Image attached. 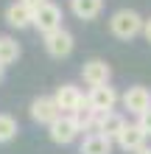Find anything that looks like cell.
<instances>
[{
  "label": "cell",
  "mask_w": 151,
  "mask_h": 154,
  "mask_svg": "<svg viewBox=\"0 0 151 154\" xmlns=\"http://www.w3.org/2000/svg\"><path fill=\"white\" fill-rule=\"evenodd\" d=\"M143 23L146 20L134 8H118V11L109 17V31H112V37L129 42V39H134V37L143 34Z\"/></svg>",
  "instance_id": "cell-1"
},
{
  "label": "cell",
  "mask_w": 151,
  "mask_h": 154,
  "mask_svg": "<svg viewBox=\"0 0 151 154\" xmlns=\"http://www.w3.org/2000/svg\"><path fill=\"white\" fill-rule=\"evenodd\" d=\"M53 101H56V106L62 109V115H76L78 109L87 106V95L76 84H62V87H56V93H53Z\"/></svg>",
  "instance_id": "cell-2"
},
{
  "label": "cell",
  "mask_w": 151,
  "mask_h": 154,
  "mask_svg": "<svg viewBox=\"0 0 151 154\" xmlns=\"http://www.w3.org/2000/svg\"><path fill=\"white\" fill-rule=\"evenodd\" d=\"M42 45H45V51H48V56L53 59H65L73 53L76 48V39H73V34H70L67 28H59V31H50L42 37Z\"/></svg>",
  "instance_id": "cell-3"
},
{
  "label": "cell",
  "mask_w": 151,
  "mask_h": 154,
  "mask_svg": "<svg viewBox=\"0 0 151 154\" xmlns=\"http://www.w3.org/2000/svg\"><path fill=\"white\" fill-rule=\"evenodd\" d=\"M78 134L81 132H78V123H76L73 115H62V118H56V121L48 126V137L56 143V146H67V143H73Z\"/></svg>",
  "instance_id": "cell-4"
},
{
  "label": "cell",
  "mask_w": 151,
  "mask_h": 154,
  "mask_svg": "<svg viewBox=\"0 0 151 154\" xmlns=\"http://www.w3.org/2000/svg\"><path fill=\"white\" fill-rule=\"evenodd\" d=\"M34 28H37L42 37L50 34V31H59L62 28V8L56 3H50V0L45 6H39L37 11H34Z\"/></svg>",
  "instance_id": "cell-5"
},
{
  "label": "cell",
  "mask_w": 151,
  "mask_h": 154,
  "mask_svg": "<svg viewBox=\"0 0 151 154\" xmlns=\"http://www.w3.org/2000/svg\"><path fill=\"white\" fill-rule=\"evenodd\" d=\"M120 104H123V109H129V115L140 118L146 109H151V90L143 84H134L120 95Z\"/></svg>",
  "instance_id": "cell-6"
},
{
  "label": "cell",
  "mask_w": 151,
  "mask_h": 154,
  "mask_svg": "<svg viewBox=\"0 0 151 154\" xmlns=\"http://www.w3.org/2000/svg\"><path fill=\"white\" fill-rule=\"evenodd\" d=\"M120 101L118 90L104 84V87H90V93H87V106H90L92 112H112L115 104Z\"/></svg>",
  "instance_id": "cell-7"
},
{
  "label": "cell",
  "mask_w": 151,
  "mask_h": 154,
  "mask_svg": "<svg viewBox=\"0 0 151 154\" xmlns=\"http://www.w3.org/2000/svg\"><path fill=\"white\" fill-rule=\"evenodd\" d=\"M81 79H84L87 87H104V84H109V79H112L109 62H104V59H90V62H84Z\"/></svg>",
  "instance_id": "cell-8"
},
{
  "label": "cell",
  "mask_w": 151,
  "mask_h": 154,
  "mask_svg": "<svg viewBox=\"0 0 151 154\" xmlns=\"http://www.w3.org/2000/svg\"><path fill=\"white\" fill-rule=\"evenodd\" d=\"M28 112H31V118H34L37 123H45V126H50L56 118H62V109L56 106L53 95H39V98H34L31 106H28Z\"/></svg>",
  "instance_id": "cell-9"
},
{
  "label": "cell",
  "mask_w": 151,
  "mask_h": 154,
  "mask_svg": "<svg viewBox=\"0 0 151 154\" xmlns=\"http://www.w3.org/2000/svg\"><path fill=\"white\" fill-rule=\"evenodd\" d=\"M148 137L143 134V129H140L137 123H126L123 126V132L115 137V143H118V149H123V151H129V154H137L140 149H146L148 143H146Z\"/></svg>",
  "instance_id": "cell-10"
},
{
  "label": "cell",
  "mask_w": 151,
  "mask_h": 154,
  "mask_svg": "<svg viewBox=\"0 0 151 154\" xmlns=\"http://www.w3.org/2000/svg\"><path fill=\"white\" fill-rule=\"evenodd\" d=\"M6 23L11 25V28L23 31V28H31L34 25V11L25 3H20V0H14V3L6 6Z\"/></svg>",
  "instance_id": "cell-11"
},
{
  "label": "cell",
  "mask_w": 151,
  "mask_h": 154,
  "mask_svg": "<svg viewBox=\"0 0 151 154\" xmlns=\"http://www.w3.org/2000/svg\"><path fill=\"white\" fill-rule=\"evenodd\" d=\"M123 126H126V118H123L120 112H98V126H95V132L104 134V137L115 140L118 134L123 132Z\"/></svg>",
  "instance_id": "cell-12"
},
{
  "label": "cell",
  "mask_w": 151,
  "mask_h": 154,
  "mask_svg": "<svg viewBox=\"0 0 151 154\" xmlns=\"http://www.w3.org/2000/svg\"><path fill=\"white\" fill-rule=\"evenodd\" d=\"M112 146H115V140L92 132V134H84L81 146H78V154H112Z\"/></svg>",
  "instance_id": "cell-13"
},
{
  "label": "cell",
  "mask_w": 151,
  "mask_h": 154,
  "mask_svg": "<svg viewBox=\"0 0 151 154\" xmlns=\"http://www.w3.org/2000/svg\"><path fill=\"white\" fill-rule=\"evenodd\" d=\"M70 11L78 20H95L104 11V0H70Z\"/></svg>",
  "instance_id": "cell-14"
},
{
  "label": "cell",
  "mask_w": 151,
  "mask_h": 154,
  "mask_svg": "<svg viewBox=\"0 0 151 154\" xmlns=\"http://www.w3.org/2000/svg\"><path fill=\"white\" fill-rule=\"evenodd\" d=\"M20 53H23V48H20V42L17 39H11V37H0V65H11V62H17L20 59Z\"/></svg>",
  "instance_id": "cell-15"
},
{
  "label": "cell",
  "mask_w": 151,
  "mask_h": 154,
  "mask_svg": "<svg viewBox=\"0 0 151 154\" xmlns=\"http://www.w3.org/2000/svg\"><path fill=\"white\" fill-rule=\"evenodd\" d=\"M20 132V123L17 118H11L8 112H0V143H11Z\"/></svg>",
  "instance_id": "cell-16"
},
{
  "label": "cell",
  "mask_w": 151,
  "mask_h": 154,
  "mask_svg": "<svg viewBox=\"0 0 151 154\" xmlns=\"http://www.w3.org/2000/svg\"><path fill=\"white\" fill-rule=\"evenodd\" d=\"M73 118H76V123H78V132H87V134H92V132H95V126H98V112H92L90 106L78 109Z\"/></svg>",
  "instance_id": "cell-17"
},
{
  "label": "cell",
  "mask_w": 151,
  "mask_h": 154,
  "mask_svg": "<svg viewBox=\"0 0 151 154\" xmlns=\"http://www.w3.org/2000/svg\"><path fill=\"white\" fill-rule=\"evenodd\" d=\"M137 126L143 129V134H146V137H151V109H146L143 115L137 118Z\"/></svg>",
  "instance_id": "cell-18"
},
{
  "label": "cell",
  "mask_w": 151,
  "mask_h": 154,
  "mask_svg": "<svg viewBox=\"0 0 151 154\" xmlns=\"http://www.w3.org/2000/svg\"><path fill=\"white\" fill-rule=\"evenodd\" d=\"M20 3H25V6L31 8V11H37V8H39V6H45L48 0H20Z\"/></svg>",
  "instance_id": "cell-19"
},
{
  "label": "cell",
  "mask_w": 151,
  "mask_h": 154,
  "mask_svg": "<svg viewBox=\"0 0 151 154\" xmlns=\"http://www.w3.org/2000/svg\"><path fill=\"white\" fill-rule=\"evenodd\" d=\"M143 37L146 42H151V17H146V23H143Z\"/></svg>",
  "instance_id": "cell-20"
},
{
  "label": "cell",
  "mask_w": 151,
  "mask_h": 154,
  "mask_svg": "<svg viewBox=\"0 0 151 154\" xmlns=\"http://www.w3.org/2000/svg\"><path fill=\"white\" fill-rule=\"evenodd\" d=\"M137 154H151V146H146V149H140Z\"/></svg>",
  "instance_id": "cell-21"
},
{
  "label": "cell",
  "mask_w": 151,
  "mask_h": 154,
  "mask_svg": "<svg viewBox=\"0 0 151 154\" xmlns=\"http://www.w3.org/2000/svg\"><path fill=\"white\" fill-rule=\"evenodd\" d=\"M3 76H6V67H3V65H0V81H3Z\"/></svg>",
  "instance_id": "cell-22"
}]
</instances>
